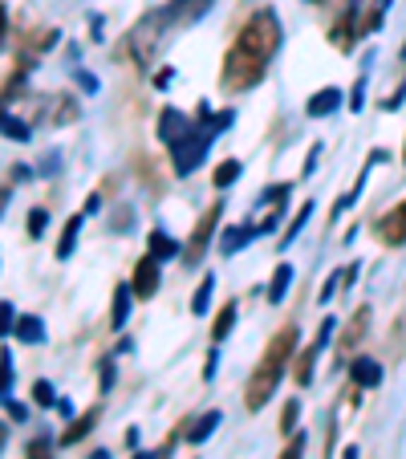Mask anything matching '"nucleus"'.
<instances>
[{"instance_id": "1", "label": "nucleus", "mask_w": 406, "mask_h": 459, "mask_svg": "<svg viewBox=\"0 0 406 459\" xmlns=\"http://www.w3.org/2000/svg\"><path fill=\"white\" fill-rule=\"evenodd\" d=\"M292 354H297V326H285L280 333L268 338V345H264V354H260V362H256V370H252L248 386H244V410L256 415V410L273 398L276 382L285 378V366L292 362Z\"/></svg>"}, {"instance_id": "2", "label": "nucleus", "mask_w": 406, "mask_h": 459, "mask_svg": "<svg viewBox=\"0 0 406 459\" xmlns=\"http://www.w3.org/2000/svg\"><path fill=\"white\" fill-rule=\"evenodd\" d=\"M236 45H240V49H248L252 57H260V61H273V53L280 49V20H276L273 8L252 13V17H248V25L240 29V37H236Z\"/></svg>"}, {"instance_id": "3", "label": "nucleus", "mask_w": 406, "mask_h": 459, "mask_svg": "<svg viewBox=\"0 0 406 459\" xmlns=\"http://www.w3.org/2000/svg\"><path fill=\"white\" fill-rule=\"evenodd\" d=\"M215 134H220V131H211V126H208V131H199V134L187 131L183 138H179V143H175V171H179V175H187V171L199 167V159H203V150H208V143L215 138Z\"/></svg>"}, {"instance_id": "4", "label": "nucleus", "mask_w": 406, "mask_h": 459, "mask_svg": "<svg viewBox=\"0 0 406 459\" xmlns=\"http://www.w3.org/2000/svg\"><path fill=\"white\" fill-rule=\"evenodd\" d=\"M220 212H224V203H211L208 212H203V220H199V228H195V236H191V244H187V264L203 261V248H208L211 232H215V224H220Z\"/></svg>"}, {"instance_id": "5", "label": "nucleus", "mask_w": 406, "mask_h": 459, "mask_svg": "<svg viewBox=\"0 0 406 459\" xmlns=\"http://www.w3.org/2000/svg\"><path fill=\"white\" fill-rule=\"evenodd\" d=\"M130 289H134V297H155V289H159V256H150L146 252L143 261L134 264V280H130Z\"/></svg>"}, {"instance_id": "6", "label": "nucleus", "mask_w": 406, "mask_h": 459, "mask_svg": "<svg viewBox=\"0 0 406 459\" xmlns=\"http://www.w3.org/2000/svg\"><path fill=\"white\" fill-rule=\"evenodd\" d=\"M378 236H382L386 244H406V199L394 203V208L378 220Z\"/></svg>"}, {"instance_id": "7", "label": "nucleus", "mask_w": 406, "mask_h": 459, "mask_svg": "<svg viewBox=\"0 0 406 459\" xmlns=\"http://www.w3.org/2000/svg\"><path fill=\"white\" fill-rule=\"evenodd\" d=\"M350 378H354V386L374 391V386L382 382V366H378L374 358H354V362H350Z\"/></svg>"}, {"instance_id": "8", "label": "nucleus", "mask_w": 406, "mask_h": 459, "mask_svg": "<svg viewBox=\"0 0 406 459\" xmlns=\"http://www.w3.org/2000/svg\"><path fill=\"white\" fill-rule=\"evenodd\" d=\"M338 106H341V90L329 85V90H321V94H313V98L305 102V114L309 118H325V114H333Z\"/></svg>"}, {"instance_id": "9", "label": "nucleus", "mask_w": 406, "mask_h": 459, "mask_svg": "<svg viewBox=\"0 0 406 459\" xmlns=\"http://www.w3.org/2000/svg\"><path fill=\"white\" fill-rule=\"evenodd\" d=\"M366 321H370V309L362 305V309H357L354 317H350V329L341 333V342H338V358L345 354V350H354V345L362 342V333H366Z\"/></svg>"}, {"instance_id": "10", "label": "nucleus", "mask_w": 406, "mask_h": 459, "mask_svg": "<svg viewBox=\"0 0 406 459\" xmlns=\"http://www.w3.org/2000/svg\"><path fill=\"white\" fill-rule=\"evenodd\" d=\"M159 126H162V138H167V143H171V147H175L179 138H183V134H187V118L179 114V110H162V118H159Z\"/></svg>"}, {"instance_id": "11", "label": "nucleus", "mask_w": 406, "mask_h": 459, "mask_svg": "<svg viewBox=\"0 0 406 459\" xmlns=\"http://www.w3.org/2000/svg\"><path fill=\"white\" fill-rule=\"evenodd\" d=\"M357 37H362V29H354V17L345 13V20H338V25H333V45L345 53V49H354Z\"/></svg>"}, {"instance_id": "12", "label": "nucleus", "mask_w": 406, "mask_h": 459, "mask_svg": "<svg viewBox=\"0 0 406 459\" xmlns=\"http://www.w3.org/2000/svg\"><path fill=\"white\" fill-rule=\"evenodd\" d=\"M232 326H236V305L227 301L224 309L215 313V321H211V342H224L227 333H232Z\"/></svg>"}, {"instance_id": "13", "label": "nucleus", "mask_w": 406, "mask_h": 459, "mask_svg": "<svg viewBox=\"0 0 406 459\" xmlns=\"http://www.w3.org/2000/svg\"><path fill=\"white\" fill-rule=\"evenodd\" d=\"M78 232H81V212H78V215H69V220H65L61 244H57V261H69V252H73V240H78Z\"/></svg>"}, {"instance_id": "14", "label": "nucleus", "mask_w": 406, "mask_h": 459, "mask_svg": "<svg viewBox=\"0 0 406 459\" xmlns=\"http://www.w3.org/2000/svg\"><path fill=\"white\" fill-rule=\"evenodd\" d=\"M94 423H97V410H85L81 419H73V427L61 435V443H78V439H85L90 431H94Z\"/></svg>"}, {"instance_id": "15", "label": "nucleus", "mask_w": 406, "mask_h": 459, "mask_svg": "<svg viewBox=\"0 0 406 459\" xmlns=\"http://www.w3.org/2000/svg\"><path fill=\"white\" fill-rule=\"evenodd\" d=\"M130 293H134V289H126V285H118V289H114V305H110V321H114V329H118L122 321H126Z\"/></svg>"}, {"instance_id": "16", "label": "nucleus", "mask_w": 406, "mask_h": 459, "mask_svg": "<svg viewBox=\"0 0 406 459\" xmlns=\"http://www.w3.org/2000/svg\"><path fill=\"white\" fill-rule=\"evenodd\" d=\"M240 171H244V163H236V159H227V163H220V167H215V175H211V183H215V187H232V183L240 179Z\"/></svg>"}, {"instance_id": "17", "label": "nucleus", "mask_w": 406, "mask_h": 459, "mask_svg": "<svg viewBox=\"0 0 406 459\" xmlns=\"http://www.w3.org/2000/svg\"><path fill=\"white\" fill-rule=\"evenodd\" d=\"M215 423H220V410H211V415H203V419H195V427L187 431V439H191V443H203L211 431H215Z\"/></svg>"}, {"instance_id": "18", "label": "nucleus", "mask_w": 406, "mask_h": 459, "mask_svg": "<svg viewBox=\"0 0 406 459\" xmlns=\"http://www.w3.org/2000/svg\"><path fill=\"white\" fill-rule=\"evenodd\" d=\"M313 354H317V345H309L305 354H297V370H292L297 386H309V378H313Z\"/></svg>"}, {"instance_id": "19", "label": "nucleus", "mask_w": 406, "mask_h": 459, "mask_svg": "<svg viewBox=\"0 0 406 459\" xmlns=\"http://www.w3.org/2000/svg\"><path fill=\"white\" fill-rule=\"evenodd\" d=\"M289 280H292V268L289 264H280V268L273 273V280H268V301H280L285 289H289Z\"/></svg>"}, {"instance_id": "20", "label": "nucleus", "mask_w": 406, "mask_h": 459, "mask_svg": "<svg viewBox=\"0 0 406 459\" xmlns=\"http://www.w3.org/2000/svg\"><path fill=\"white\" fill-rule=\"evenodd\" d=\"M211 289H215V277H203V285H199V293H195V301H191V313H195V317H203V313H208Z\"/></svg>"}, {"instance_id": "21", "label": "nucleus", "mask_w": 406, "mask_h": 459, "mask_svg": "<svg viewBox=\"0 0 406 459\" xmlns=\"http://www.w3.org/2000/svg\"><path fill=\"white\" fill-rule=\"evenodd\" d=\"M297 415H301V403H297V398H289V403H285V410H280V431H285V435H297Z\"/></svg>"}, {"instance_id": "22", "label": "nucleus", "mask_w": 406, "mask_h": 459, "mask_svg": "<svg viewBox=\"0 0 406 459\" xmlns=\"http://www.w3.org/2000/svg\"><path fill=\"white\" fill-rule=\"evenodd\" d=\"M150 256H179V244H171L162 232H155L150 236Z\"/></svg>"}, {"instance_id": "23", "label": "nucleus", "mask_w": 406, "mask_h": 459, "mask_svg": "<svg viewBox=\"0 0 406 459\" xmlns=\"http://www.w3.org/2000/svg\"><path fill=\"white\" fill-rule=\"evenodd\" d=\"M309 212H313V203H305L301 212L292 215V224H289V232H285V240H280V244H289V240H297V232H301V228L309 224Z\"/></svg>"}, {"instance_id": "24", "label": "nucleus", "mask_w": 406, "mask_h": 459, "mask_svg": "<svg viewBox=\"0 0 406 459\" xmlns=\"http://www.w3.org/2000/svg\"><path fill=\"white\" fill-rule=\"evenodd\" d=\"M16 333H20L25 342H41V321H37V317H20Z\"/></svg>"}, {"instance_id": "25", "label": "nucleus", "mask_w": 406, "mask_h": 459, "mask_svg": "<svg viewBox=\"0 0 406 459\" xmlns=\"http://www.w3.org/2000/svg\"><path fill=\"white\" fill-rule=\"evenodd\" d=\"M25 459H53V443L49 439H32L25 447Z\"/></svg>"}, {"instance_id": "26", "label": "nucleus", "mask_w": 406, "mask_h": 459, "mask_svg": "<svg viewBox=\"0 0 406 459\" xmlns=\"http://www.w3.org/2000/svg\"><path fill=\"white\" fill-rule=\"evenodd\" d=\"M305 447H309L305 435H289V447L280 451V459H301V455H305Z\"/></svg>"}, {"instance_id": "27", "label": "nucleus", "mask_w": 406, "mask_h": 459, "mask_svg": "<svg viewBox=\"0 0 406 459\" xmlns=\"http://www.w3.org/2000/svg\"><path fill=\"white\" fill-rule=\"evenodd\" d=\"M45 224H49L45 208H32L29 212V236H45Z\"/></svg>"}, {"instance_id": "28", "label": "nucleus", "mask_w": 406, "mask_h": 459, "mask_svg": "<svg viewBox=\"0 0 406 459\" xmlns=\"http://www.w3.org/2000/svg\"><path fill=\"white\" fill-rule=\"evenodd\" d=\"M248 236H252V228H248V224H244L240 232H227V240H224V252H236V248H240L244 240H248Z\"/></svg>"}, {"instance_id": "29", "label": "nucleus", "mask_w": 406, "mask_h": 459, "mask_svg": "<svg viewBox=\"0 0 406 459\" xmlns=\"http://www.w3.org/2000/svg\"><path fill=\"white\" fill-rule=\"evenodd\" d=\"M32 398H37L41 407H53V386H49V382H37V386H32Z\"/></svg>"}, {"instance_id": "30", "label": "nucleus", "mask_w": 406, "mask_h": 459, "mask_svg": "<svg viewBox=\"0 0 406 459\" xmlns=\"http://www.w3.org/2000/svg\"><path fill=\"white\" fill-rule=\"evenodd\" d=\"M4 134H8V138H20V143L29 138V131H25V126H20L16 118H4Z\"/></svg>"}, {"instance_id": "31", "label": "nucleus", "mask_w": 406, "mask_h": 459, "mask_svg": "<svg viewBox=\"0 0 406 459\" xmlns=\"http://www.w3.org/2000/svg\"><path fill=\"white\" fill-rule=\"evenodd\" d=\"M110 386H114V366L102 362V391H110Z\"/></svg>"}, {"instance_id": "32", "label": "nucleus", "mask_w": 406, "mask_h": 459, "mask_svg": "<svg viewBox=\"0 0 406 459\" xmlns=\"http://www.w3.org/2000/svg\"><path fill=\"white\" fill-rule=\"evenodd\" d=\"M357 455V451H354V447H350V451H345V459H354Z\"/></svg>"}, {"instance_id": "33", "label": "nucleus", "mask_w": 406, "mask_h": 459, "mask_svg": "<svg viewBox=\"0 0 406 459\" xmlns=\"http://www.w3.org/2000/svg\"><path fill=\"white\" fill-rule=\"evenodd\" d=\"M402 163H406V143H402Z\"/></svg>"}]
</instances>
